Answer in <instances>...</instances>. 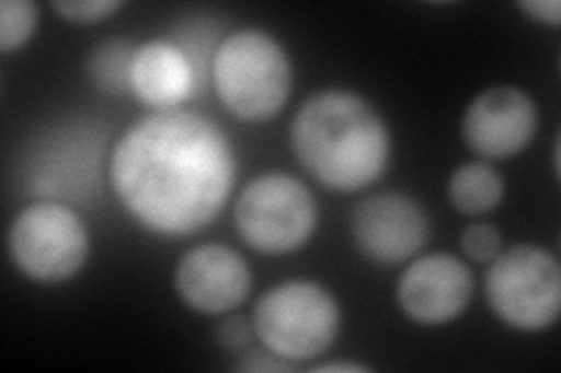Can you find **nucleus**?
<instances>
[{"label":"nucleus","instance_id":"4","mask_svg":"<svg viewBox=\"0 0 561 373\" xmlns=\"http://www.w3.org/2000/svg\"><path fill=\"white\" fill-rule=\"evenodd\" d=\"M342 315L335 296L309 280H288L257 301L255 336L290 364L316 360L337 341Z\"/></svg>","mask_w":561,"mask_h":373},{"label":"nucleus","instance_id":"18","mask_svg":"<svg viewBox=\"0 0 561 373\" xmlns=\"http://www.w3.org/2000/svg\"><path fill=\"white\" fill-rule=\"evenodd\" d=\"M461 250L472 261L491 264L503 253V238L496 226L470 224L461 234Z\"/></svg>","mask_w":561,"mask_h":373},{"label":"nucleus","instance_id":"14","mask_svg":"<svg viewBox=\"0 0 561 373\" xmlns=\"http://www.w3.org/2000/svg\"><path fill=\"white\" fill-rule=\"evenodd\" d=\"M449 201L463 215H484L494 210L505 194V183L496 168L484 162H470L449 177Z\"/></svg>","mask_w":561,"mask_h":373},{"label":"nucleus","instance_id":"5","mask_svg":"<svg viewBox=\"0 0 561 373\" xmlns=\"http://www.w3.org/2000/svg\"><path fill=\"white\" fill-rule=\"evenodd\" d=\"M108 129L101 121L76 119L38 138L24 162L31 197L57 203H84L96 197Z\"/></svg>","mask_w":561,"mask_h":373},{"label":"nucleus","instance_id":"11","mask_svg":"<svg viewBox=\"0 0 561 373\" xmlns=\"http://www.w3.org/2000/svg\"><path fill=\"white\" fill-rule=\"evenodd\" d=\"M538 127L531 96L517 86H491L468 105L461 121L466 145L484 159L519 154Z\"/></svg>","mask_w":561,"mask_h":373},{"label":"nucleus","instance_id":"22","mask_svg":"<svg viewBox=\"0 0 561 373\" xmlns=\"http://www.w3.org/2000/svg\"><path fill=\"white\" fill-rule=\"evenodd\" d=\"M316 371H367L360 364H325V366H316Z\"/></svg>","mask_w":561,"mask_h":373},{"label":"nucleus","instance_id":"7","mask_svg":"<svg viewBox=\"0 0 561 373\" xmlns=\"http://www.w3.org/2000/svg\"><path fill=\"white\" fill-rule=\"evenodd\" d=\"M484 290L505 325L542 331L557 323L561 308L559 261L538 245H515L491 261Z\"/></svg>","mask_w":561,"mask_h":373},{"label":"nucleus","instance_id":"21","mask_svg":"<svg viewBox=\"0 0 561 373\" xmlns=\"http://www.w3.org/2000/svg\"><path fill=\"white\" fill-rule=\"evenodd\" d=\"M237 369L239 371H290L293 369V364L290 362H286V360H280V358H276L274 352H251L249 354V360H241L239 364H237Z\"/></svg>","mask_w":561,"mask_h":373},{"label":"nucleus","instance_id":"2","mask_svg":"<svg viewBox=\"0 0 561 373\" xmlns=\"http://www.w3.org/2000/svg\"><path fill=\"white\" fill-rule=\"evenodd\" d=\"M297 162L335 191H358L379 180L391 156V136L363 96L325 89L309 96L290 124Z\"/></svg>","mask_w":561,"mask_h":373},{"label":"nucleus","instance_id":"3","mask_svg":"<svg viewBox=\"0 0 561 373\" xmlns=\"http://www.w3.org/2000/svg\"><path fill=\"white\" fill-rule=\"evenodd\" d=\"M210 78L220 103L234 117L267 121L288 103L293 66L286 49L270 33L243 28L218 43Z\"/></svg>","mask_w":561,"mask_h":373},{"label":"nucleus","instance_id":"1","mask_svg":"<svg viewBox=\"0 0 561 373\" xmlns=\"http://www.w3.org/2000/svg\"><path fill=\"white\" fill-rule=\"evenodd\" d=\"M119 203L160 236H192L214 222L237 183L230 138L214 119L183 108L150 113L113 148Z\"/></svg>","mask_w":561,"mask_h":373},{"label":"nucleus","instance_id":"10","mask_svg":"<svg viewBox=\"0 0 561 373\" xmlns=\"http://www.w3.org/2000/svg\"><path fill=\"white\" fill-rule=\"evenodd\" d=\"M398 306L416 325H447L459 317L472 299L468 264L447 253L412 261L398 280Z\"/></svg>","mask_w":561,"mask_h":373},{"label":"nucleus","instance_id":"15","mask_svg":"<svg viewBox=\"0 0 561 373\" xmlns=\"http://www.w3.org/2000/svg\"><path fill=\"white\" fill-rule=\"evenodd\" d=\"M136 45L127 40H108L92 49L87 59V75L103 94H129L131 92V61Z\"/></svg>","mask_w":561,"mask_h":373},{"label":"nucleus","instance_id":"20","mask_svg":"<svg viewBox=\"0 0 561 373\" xmlns=\"http://www.w3.org/2000/svg\"><path fill=\"white\" fill-rule=\"evenodd\" d=\"M517 8L529 14L534 22L548 24L552 28L561 26V3H559V0H524V3H517Z\"/></svg>","mask_w":561,"mask_h":373},{"label":"nucleus","instance_id":"13","mask_svg":"<svg viewBox=\"0 0 561 373\" xmlns=\"http://www.w3.org/2000/svg\"><path fill=\"white\" fill-rule=\"evenodd\" d=\"M199 89L195 68L173 40H150L136 47L131 94L154 113L181 108Z\"/></svg>","mask_w":561,"mask_h":373},{"label":"nucleus","instance_id":"9","mask_svg":"<svg viewBox=\"0 0 561 373\" xmlns=\"http://www.w3.org/2000/svg\"><path fill=\"white\" fill-rule=\"evenodd\" d=\"M358 250L377 264L396 266L414 257L428 241L424 208L398 191H383L358 203L351 218Z\"/></svg>","mask_w":561,"mask_h":373},{"label":"nucleus","instance_id":"16","mask_svg":"<svg viewBox=\"0 0 561 373\" xmlns=\"http://www.w3.org/2000/svg\"><path fill=\"white\" fill-rule=\"evenodd\" d=\"M38 26V8L31 0H3L0 3V51L22 49Z\"/></svg>","mask_w":561,"mask_h":373},{"label":"nucleus","instance_id":"12","mask_svg":"<svg viewBox=\"0 0 561 373\" xmlns=\"http://www.w3.org/2000/svg\"><path fill=\"white\" fill-rule=\"evenodd\" d=\"M253 288L251 266L227 245L192 247L175 269V292L183 304L204 315L239 308Z\"/></svg>","mask_w":561,"mask_h":373},{"label":"nucleus","instance_id":"17","mask_svg":"<svg viewBox=\"0 0 561 373\" xmlns=\"http://www.w3.org/2000/svg\"><path fill=\"white\" fill-rule=\"evenodd\" d=\"M122 8V0H59L51 10L61 14L68 24L90 26L108 20Z\"/></svg>","mask_w":561,"mask_h":373},{"label":"nucleus","instance_id":"8","mask_svg":"<svg viewBox=\"0 0 561 373\" xmlns=\"http://www.w3.org/2000/svg\"><path fill=\"white\" fill-rule=\"evenodd\" d=\"M16 269L38 282H64L90 257V231L73 208L38 201L14 218L8 234Z\"/></svg>","mask_w":561,"mask_h":373},{"label":"nucleus","instance_id":"6","mask_svg":"<svg viewBox=\"0 0 561 373\" xmlns=\"http://www.w3.org/2000/svg\"><path fill=\"white\" fill-rule=\"evenodd\" d=\"M234 224L255 253L288 255L313 236L319 208L297 177L265 173L243 187L234 206Z\"/></svg>","mask_w":561,"mask_h":373},{"label":"nucleus","instance_id":"19","mask_svg":"<svg viewBox=\"0 0 561 373\" xmlns=\"http://www.w3.org/2000/svg\"><path fill=\"white\" fill-rule=\"evenodd\" d=\"M253 334L255 329L243 317H230L218 327V343L230 352H241L251 346Z\"/></svg>","mask_w":561,"mask_h":373}]
</instances>
